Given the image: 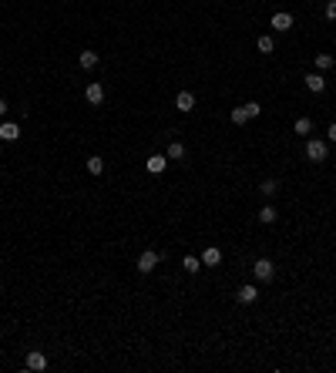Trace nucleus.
Masks as SVG:
<instances>
[{
	"label": "nucleus",
	"instance_id": "f8f14e48",
	"mask_svg": "<svg viewBox=\"0 0 336 373\" xmlns=\"http://www.w3.org/2000/svg\"><path fill=\"white\" fill-rule=\"evenodd\" d=\"M84 97H88V105H101L104 101V88L101 84H88V88H84Z\"/></svg>",
	"mask_w": 336,
	"mask_h": 373
},
{
	"label": "nucleus",
	"instance_id": "f257e3e1",
	"mask_svg": "<svg viewBox=\"0 0 336 373\" xmlns=\"http://www.w3.org/2000/svg\"><path fill=\"white\" fill-rule=\"evenodd\" d=\"M252 276L259 279V283H272V279H276V262L272 259H256V266H252Z\"/></svg>",
	"mask_w": 336,
	"mask_h": 373
},
{
	"label": "nucleus",
	"instance_id": "dca6fc26",
	"mask_svg": "<svg viewBox=\"0 0 336 373\" xmlns=\"http://www.w3.org/2000/svg\"><path fill=\"white\" fill-rule=\"evenodd\" d=\"M276 219H279V215H276V209H272V205H262V212H259V222H262V226H272Z\"/></svg>",
	"mask_w": 336,
	"mask_h": 373
},
{
	"label": "nucleus",
	"instance_id": "9b49d317",
	"mask_svg": "<svg viewBox=\"0 0 336 373\" xmlns=\"http://www.w3.org/2000/svg\"><path fill=\"white\" fill-rule=\"evenodd\" d=\"M145 165H148V171H152V175H161V171H165V165H168V155H152Z\"/></svg>",
	"mask_w": 336,
	"mask_h": 373
},
{
	"label": "nucleus",
	"instance_id": "39448f33",
	"mask_svg": "<svg viewBox=\"0 0 336 373\" xmlns=\"http://www.w3.org/2000/svg\"><path fill=\"white\" fill-rule=\"evenodd\" d=\"M27 370H34V373L47 370V357H44L40 350H31V353H27Z\"/></svg>",
	"mask_w": 336,
	"mask_h": 373
},
{
	"label": "nucleus",
	"instance_id": "9d476101",
	"mask_svg": "<svg viewBox=\"0 0 336 373\" xmlns=\"http://www.w3.org/2000/svg\"><path fill=\"white\" fill-rule=\"evenodd\" d=\"M175 108H178L182 114H188V111L195 108V94H192V91H182V94L175 97Z\"/></svg>",
	"mask_w": 336,
	"mask_h": 373
},
{
	"label": "nucleus",
	"instance_id": "5701e85b",
	"mask_svg": "<svg viewBox=\"0 0 336 373\" xmlns=\"http://www.w3.org/2000/svg\"><path fill=\"white\" fill-rule=\"evenodd\" d=\"M326 20H336V0H329V4H326Z\"/></svg>",
	"mask_w": 336,
	"mask_h": 373
},
{
	"label": "nucleus",
	"instance_id": "2eb2a0df",
	"mask_svg": "<svg viewBox=\"0 0 336 373\" xmlns=\"http://www.w3.org/2000/svg\"><path fill=\"white\" fill-rule=\"evenodd\" d=\"M259 192H262L266 198H276V192H279V182H276V179H266L262 185H259Z\"/></svg>",
	"mask_w": 336,
	"mask_h": 373
},
{
	"label": "nucleus",
	"instance_id": "f3484780",
	"mask_svg": "<svg viewBox=\"0 0 336 373\" xmlns=\"http://www.w3.org/2000/svg\"><path fill=\"white\" fill-rule=\"evenodd\" d=\"M293 131H296V135H309V131H313V121H309V118H296Z\"/></svg>",
	"mask_w": 336,
	"mask_h": 373
},
{
	"label": "nucleus",
	"instance_id": "a211bd4d",
	"mask_svg": "<svg viewBox=\"0 0 336 373\" xmlns=\"http://www.w3.org/2000/svg\"><path fill=\"white\" fill-rule=\"evenodd\" d=\"M88 171H91V175H101V171H104V158L91 155V158H88Z\"/></svg>",
	"mask_w": 336,
	"mask_h": 373
},
{
	"label": "nucleus",
	"instance_id": "412c9836",
	"mask_svg": "<svg viewBox=\"0 0 336 373\" xmlns=\"http://www.w3.org/2000/svg\"><path fill=\"white\" fill-rule=\"evenodd\" d=\"M256 47L262 51V54H272V47H276V41H272V37H259V41H256Z\"/></svg>",
	"mask_w": 336,
	"mask_h": 373
},
{
	"label": "nucleus",
	"instance_id": "f03ea898",
	"mask_svg": "<svg viewBox=\"0 0 336 373\" xmlns=\"http://www.w3.org/2000/svg\"><path fill=\"white\" fill-rule=\"evenodd\" d=\"M259 111H262V108H259L256 101L239 105V108H232V121H235V125H246V121H252V118H259Z\"/></svg>",
	"mask_w": 336,
	"mask_h": 373
},
{
	"label": "nucleus",
	"instance_id": "1a4fd4ad",
	"mask_svg": "<svg viewBox=\"0 0 336 373\" xmlns=\"http://www.w3.org/2000/svg\"><path fill=\"white\" fill-rule=\"evenodd\" d=\"M303 81H306V88H309V91H313V94H320V91H323V88H326V78H323V74H320V71H313V74H306Z\"/></svg>",
	"mask_w": 336,
	"mask_h": 373
},
{
	"label": "nucleus",
	"instance_id": "20e7f679",
	"mask_svg": "<svg viewBox=\"0 0 336 373\" xmlns=\"http://www.w3.org/2000/svg\"><path fill=\"white\" fill-rule=\"evenodd\" d=\"M158 262H161V252H155V249H145L141 256H138V269H141V272H152Z\"/></svg>",
	"mask_w": 336,
	"mask_h": 373
},
{
	"label": "nucleus",
	"instance_id": "ddd939ff",
	"mask_svg": "<svg viewBox=\"0 0 336 373\" xmlns=\"http://www.w3.org/2000/svg\"><path fill=\"white\" fill-rule=\"evenodd\" d=\"M202 262H205V266H219V262H222V249H215V245H208V249L202 252Z\"/></svg>",
	"mask_w": 336,
	"mask_h": 373
},
{
	"label": "nucleus",
	"instance_id": "4468645a",
	"mask_svg": "<svg viewBox=\"0 0 336 373\" xmlns=\"http://www.w3.org/2000/svg\"><path fill=\"white\" fill-rule=\"evenodd\" d=\"M78 64L84 67V71H91V67H98V54H94V51H81V54H78Z\"/></svg>",
	"mask_w": 336,
	"mask_h": 373
},
{
	"label": "nucleus",
	"instance_id": "aec40b11",
	"mask_svg": "<svg viewBox=\"0 0 336 373\" xmlns=\"http://www.w3.org/2000/svg\"><path fill=\"white\" fill-rule=\"evenodd\" d=\"M168 158H185V145L182 141H172V145H168Z\"/></svg>",
	"mask_w": 336,
	"mask_h": 373
},
{
	"label": "nucleus",
	"instance_id": "423d86ee",
	"mask_svg": "<svg viewBox=\"0 0 336 373\" xmlns=\"http://www.w3.org/2000/svg\"><path fill=\"white\" fill-rule=\"evenodd\" d=\"M20 138V125L17 121H0V141H17Z\"/></svg>",
	"mask_w": 336,
	"mask_h": 373
},
{
	"label": "nucleus",
	"instance_id": "6e6552de",
	"mask_svg": "<svg viewBox=\"0 0 336 373\" xmlns=\"http://www.w3.org/2000/svg\"><path fill=\"white\" fill-rule=\"evenodd\" d=\"M272 27H276V31H289V27H293V14H286V10H276V14H272V20H269Z\"/></svg>",
	"mask_w": 336,
	"mask_h": 373
},
{
	"label": "nucleus",
	"instance_id": "393cba45",
	"mask_svg": "<svg viewBox=\"0 0 336 373\" xmlns=\"http://www.w3.org/2000/svg\"><path fill=\"white\" fill-rule=\"evenodd\" d=\"M4 114H7V101H4V97H0V118H4Z\"/></svg>",
	"mask_w": 336,
	"mask_h": 373
},
{
	"label": "nucleus",
	"instance_id": "0eeeda50",
	"mask_svg": "<svg viewBox=\"0 0 336 373\" xmlns=\"http://www.w3.org/2000/svg\"><path fill=\"white\" fill-rule=\"evenodd\" d=\"M235 300H239L242 306H252V303L259 300V289H256V286H239V292H235Z\"/></svg>",
	"mask_w": 336,
	"mask_h": 373
},
{
	"label": "nucleus",
	"instance_id": "b1692460",
	"mask_svg": "<svg viewBox=\"0 0 336 373\" xmlns=\"http://www.w3.org/2000/svg\"><path fill=\"white\" fill-rule=\"evenodd\" d=\"M329 141L336 145V125H329Z\"/></svg>",
	"mask_w": 336,
	"mask_h": 373
},
{
	"label": "nucleus",
	"instance_id": "4be33fe9",
	"mask_svg": "<svg viewBox=\"0 0 336 373\" xmlns=\"http://www.w3.org/2000/svg\"><path fill=\"white\" fill-rule=\"evenodd\" d=\"M185 269H188V272H199L202 269V259H195V256H185V262H182Z\"/></svg>",
	"mask_w": 336,
	"mask_h": 373
},
{
	"label": "nucleus",
	"instance_id": "6ab92c4d",
	"mask_svg": "<svg viewBox=\"0 0 336 373\" xmlns=\"http://www.w3.org/2000/svg\"><path fill=\"white\" fill-rule=\"evenodd\" d=\"M333 67V54H316V71H329Z\"/></svg>",
	"mask_w": 336,
	"mask_h": 373
},
{
	"label": "nucleus",
	"instance_id": "7ed1b4c3",
	"mask_svg": "<svg viewBox=\"0 0 336 373\" xmlns=\"http://www.w3.org/2000/svg\"><path fill=\"white\" fill-rule=\"evenodd\" d=\"M326 155H329V148H326V141H320V138H313V141H306V158L309 162H326Z\"/></svg>",
	"mask_w": 336,
	"mask_h": 373
}]
</instances>
